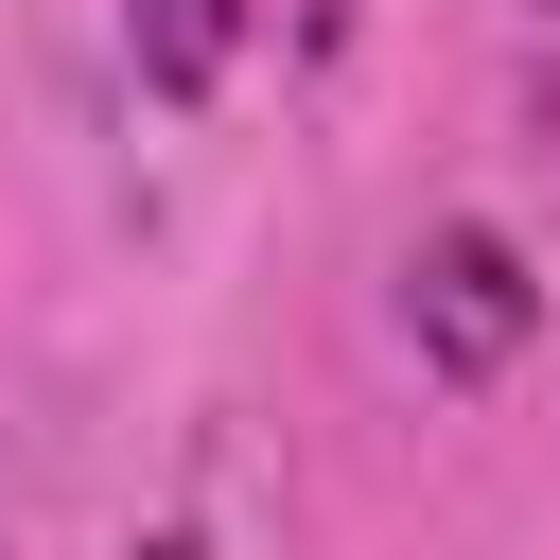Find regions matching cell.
<instances>
[{"instance_id":"6da1fadb","label":"cell","mask_w":560,"mask_h":560,"mask_svg":"<svg viewBox=\"0 0 560 560\" xmlns=\"http://www.w3.org/2000/svg\"><path fill=\"white\" fill-rule=\"evenodd\" d=\"M402 332H420V368H438V385H490V368L542 332L525 245H508V228H438V245L402 262Z\"/></svg>"},{"instance_id":"277c9868","label":"cell","mask_w":560,"mask_h":560,"mask_svg":"<svg viewBox=\"0 0 560 560\" xmlns=\"http://www.w3.org/2000/svg\"><path fill=\"white\" fill-rule=\"evenodd\" d=\"M542 18H560V0H542Z\"/></svg>"},{"instance_id":"7a4b0ae2","label":"cell","mask_w":560,"mask_h":560,"mask_svg":"<svg viewBox=\"0 0 560 560\" xmlns=\"http://www.w3.org/2000/svg\"><path fill=\"white\" fill-rule=\"evenodd\" d=\"M122 52H140L158 105H210L228 52H245V0H122Z\"/></svg>"},{"instance_id":"3957f363","label":"cell","mask_w":560,"mask_h":560,"mask_svg":"<svg viewBox=\"0 0 560 560\" xmlns=\"http://www.w3.org/2000/svg\"><path fill=\"white\" fill-rule=\"evenodd\" d=\"M140 560H175V542H140Z\"/></svg>"}]
</instances>
